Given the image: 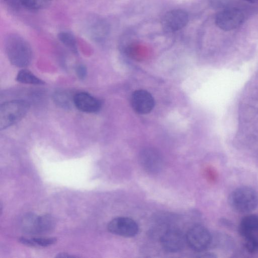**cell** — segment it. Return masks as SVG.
Returning <instances> with one entry per match:
<instances>
[{
  "instance_id": "6da1fadb",
  "label": "cell",
  "mask_w": 258,
  "mask_h": 258,
  "mask_svg": "<svg viewBox=\"0 0 258 258\" xmlns=\"http://www.w3.org/2000/svg\"><path fill=\"white\" fill-rule=\"evenodd\" d=\"M5 47L8 58L13 65L22 68L30 63L32 49L22 36L15 33L8 35L5 41Z\"/></svg>"
},
{
  "instance_id": "7a4b0ae2",
  "label": "cell",
  "mask_w": 258,
  "mask_h": 258,
  "mask_svg": "<svg viewBox=\"0 0 258 258\" xmlns=\"http://www.w3.org/2000/svg\"><path fill=\"white\" fill-rule=\"evenodd\" d=\"M29 104L23 100L5 102L0 106V130H5L22 119L28 112Z\"/></svg>"
},
{
  "instance_id": "3957f363",
  "label": "cell",
  "mask_w": 258,
  "mask_h": 258,
  "mask_svg": "<svg viewBox=\"0 0 258 258\" xmlns=\"http://www.w3.org/2000/svg\"><path fill=\"white\" fill-rule=\"evenodd\" d=\"M231 208L238 213H249L258 206V194L248 186L238 187L233 190L229 197Z\"/></svg>"
},
{
  "instance_id": "277c9868",
  "label": "cell",
  "mask_w": 258,
  "mask_h": 258,
  "mask_svg": "<svg viewBox=\"0 0 258 258\" xmlns=\"http://www.w3.org/2000/svg\"><path fill=\"white\" fill-rule=\"evenodd\" d=\"M54 226V219L48 215L38 216L33 213H27L21 221L22 230L29 234L46 233L52 231Z\"/></svg>"
},
{
  "instance_id": "5b68a950",
  "label": "cell",
  "mask_w": 258,
  "mask_h": 258,
  "mask_svg": "<svg viewBox=\"0 0 258 258\" xmlns=\"http://www.w3.org/2000/svg\"><path fill=\"white\" fill-rule=\"evenodd\" d=\"M186 242L188 246L197 252H202L210 245L212 236L209 230L201 225L191 227L185 235Z\"/></svg>"
},
{
  "instance_id": "8992f818",
  "label": "cell",
  "mask_w": 258,
  "mask_h": 258,
  "mask_svg": "<svg viewBox=\"0 0 258 258\" xmlns=\"http://www.w3.org/2000/svg\"><path fill=\"white\" fill-rule=\"evenodd\" d=\"M109 30L108 22L99 16L92 15L86 20V32L94 41L100 42L104 40L108 35Z\"/></svg>"
},
{
  "instance_id": "52a82bcc",
  "label": "cell",
  "mask_w": 258,
  "mask_h": 258,
  "mask_svg": "<svg viewBox=\"0 0 258 258\" xmlns=\"http://www.w3.org/2000/svg\"><path fill=\"white\" fill-rule=\"evenodd\" d=\"M244 20V15L239 9L228 8L218 13L215 17V23L221 29L230 31L239 26Z\"/></svg>"
},
{
  "instance_id": "ba28073f",
  "label": "cell",
  "mask_w": 258,
  "mask_h": 258,
  "mask_svg": "<svg viewBox=\"0 0 258 258\" xmlns=\"http://www.w3.org/2000/svg\"><path fill=\"white\" fill-rule=\"evenodd\" d=\"M107 228L110 233L125 237L135 236L139 231L137 222L126 217H118L112 219L109 222Z\"/></svg>"
},
{
  "instance_id": "9c48e42d",
  "label": "cell",
  "mask_w": 258,
  "mask_h": 258,
  "mask_svg": "<svg viewBox=\"0 0 258 258\" xmlns=\"http://www.w3.org/2000/svg\"><path fill=\"white\" fill-rule=\"evenodd\" d=\"M188 15L182 9H173L167 12L163 16L161 24L163 30L173 33L183 28L188 23Z\"/></svg>"
},
{
  "instance_id": "30bf717a",
  "label": "cell",
  "mask_w": 258,
  "mask_h": 258,
  "mask_svg": "<svg viewBox=\"0 0 258 258\" xmlns=\"http://www.w3.org/2000/svg\"><path fill=\"white\" fill-rule=\"evenodd\" d=\"M160 241L164 249L169 252L180 251L186 243L185 235L175 228L167 229L161 236Z\"/></svg>"
},
{
  "instance_id": "8fae6325",
  "label": "cell",
  "mask_w": 258,
  "mask_h": 258,
  "mask_svg": "<svg viewBox=\"0 0 258 258\" xmlns=\"http://www.w3.org/2000/svg\"><path fill=\"white\" fill-rule=\"evenodd\" d=\"M139 161L143 168L150 173H157L163 169L164 163L161 155L155 149H143L139 155Z\"/></svg>"
},
{
  "instance_id": "7c38bea8",
  "label": "cell",
  "mask_w": 258,
  "mask_h": 258,
  "mask_svg": "<svg viewBox=\"0 0 258 258\" xmlns=\"http://www.w3.org/2000/svg\"><path fill=\"white\" fill-rule=\"evenodd\" d=\"M131 105L136 112L145 114L152 110L155 105V101L149 92L145 90H138L132 95Z\"/></svg>"
},
{
  "instance_id": "4fadbf2b",
  "label": "cell",
  "mask_w": 258,
  "mask_h": 258,
  "mask_svg": "<svg viewBox=\"0 0 258 258\" xmlns=\"http://www.w3.org/2000/svg\"><path fill=\"white\" fill-rule=\"evenodd\" d=\"M74 104L80 111L87 113H95L101 108V102L86 92L76 94L73 98Z\"/></svg>"
},
{
  "instance_id": "5bb4252c",
  "label": "cell",
  "mask_w": 258,
  "mask_h": 258,
  "mask_svg": "<svg viewBox=\"0 0 258 258\" xmlns=\"http://www.w3.org/2000/svg\"><path fill=\"white\" fill-rule=\"evenodd\" d=\"M239 231L243 237L258 232V215H249L244 217L240 223Z\"/></svg>"
},
{
  "instance_id": "9a60e30c",
  "label": "cell",
  "mask_w": 258,
  "mask_h": 258,
  "mask_svg": "<svg viewBox=\"0 0 258 258\" xmlns=\"http://www.w3.org/2000/svg\"><path fill=\"white\" fill-rule=\"evenodd\" d=\"M21 243L33 247H45L55 243L57 239L54 237H21Z\"/></svg>"
},
{
  "instance_id": "2e32d148",
  "label": "cell",
  "mask_w": 258,
  "mask_h": 258,
  "mask_svg": "<svg viewBox=\"0 0 258 258\" xmlns=\"http://www.w3.org/2000/svg\"><path fill=\"white\" fill-rule=\"evenodd\" d=\"M57 37L59 40L73 53H78L77 40L73 33L68 31H61L58 34Z\"/></svg>"
},
{
  "instance_id": "e0dca14e",
  "label": "cell",
  "mask_w": 258,
  "mask_h": 258,
  "mask_svg": "<svg viewBox=\"0 0 258 258\" xmlns=\"http://www.w3.org/2000/svg\"><path fill=\"white\" fill-rule=\"evenodd\" d=\"M16 80L24 84L42 85L44 82L35 76L32 72L26 69L21 70L18 73Z\"/></svg>"
},
{
  "instance_id": "ac0fdd59",
  "label": "cell",
  "mask_w": 258,
  "mask_h": 258,
  "mask_svg": "<svg viewBox=\"0 0 258 258\" xmlns=\"http://www.w3.org/2000/svg\"><path fill=\"white\" fill-rule=\"evenodd\" d=\"M52 0H21L23 7L30 10L37 11L45 9L51 4Z\"/></svg>"
},
{
  "instance_id": "d6986e66",
  "label": "cell",
  "mask_w": 258,
  "mask_h": 258,
  "mask_svg": "<svg viewBox=\"0 0 258 258\" xmlns=\"http://www.w3.org/2000/svg\"><path fill=\"white\" fill-rule=\"evenodd\" d=\"M74 97L71 98L68 93L64 92H57L53 95L55 103L61 107L69 108L74 104Z\"/></svg>"
},
{
  "instance_id": "ffe728a7",
  "label": "cell",
  "mask_w": 258,
  "mask_h": 258,
  "mask_svg": "<svg viewBox=\"0 0 258 258\" xmlns=\"http://www.w3.org/2000/svg\"><path fill=\"white\" fill-rule=\"evenodd\" d=\"M246 249L250 253L258 252V237L255 235L244 237Z\"/></svg>"
},
{
  "instance_id": "44dd1931",
  "label": "cell",
  "mask_w": 258,
  "mask_h": 258,
  "mask_svg": "<svg viewBox=\"0 0 258 258\" xmlns=\"http://www.w3.org/2000/svg\"><path fill=\"white\" fill-rule=\"evenodd\" d=\"M3 1L9 8L15 11H18L23 7L21 0H3Z\"/></svg>"
},
{
  "instance_id": "7402d4cb",
  "label": "cell",
  "mask_w": 258,
  "mask_h": 258,
  "mask_svg": "<svg viewBox=\"0 0 258 258\" xmlns=\"http://www.w3.org/2000/svg\"><path fill=\"white\" fill-rule=\"evenodd\" d=\"M76 73L81 80H84L87 74L86 67L83 64H79L76 68Z\"/></svg>"
},
{
  "instance_id": "603a6c76",
  "label": "cell",
  "mask_w": 258,
  "mask_h": 258,
  "mask_svg": "<svg viewBox=\"0 0 258 258\" xmlns=\"http://www.w3.org/2000/svg\"><path fill=\"white\" fill-rule=\"evenodd\" d=\"M56 257H73V255H69V254L67 253H60L58 254V255L56 256Z\"/></svg>"
},
{
  "instance_id": "cb8c5ba5",
  "label": "cell",
  "mask_w": 258,
  "mask_h": 258,
  "mask_svg": "<svg viewBox=\"0 0 258 258\" xmlns=\"http://www.w3.org/2000/svg\"><path fill=\"white\" fill-rule=\"evenodd\" d=\"M245 1H247V2H250V3H252L253 2V0H244Z\"/></svg>"
}]
</instances>
